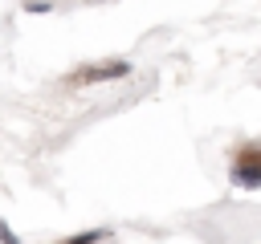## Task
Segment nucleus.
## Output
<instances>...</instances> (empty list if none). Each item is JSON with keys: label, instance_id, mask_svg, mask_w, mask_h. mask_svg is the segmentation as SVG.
I'll return each mask as SVG.
<instances>
[{"label": "nucleus", "instance_id": "nucleus-2", "mask_svg": "<svg viewBox=\"0 0 261 244\" xmlns=\"http://www.w3.org/2000/svg\"><path fill=\"white\" fill-rule=\"evenodd\" d=\"M118 73H126V65H122V61H114V65H90V69L73 73V77H69V85H82V81H102V77H118Z\"/></svg>", "mask_w": 261, "mask_h": 244}, {"label": "nucleus", "instance_id": "nucleus-1", "mask_svg": "<svg viewBox=\"0 0 261 244\" xmlns=\"http://www.w3.org/2000/svg\"><path fill=\"white\" fill-rule=\"evenodd\" d=\"M232 179L241 187H261V146L257 142H245L237 155H232Z\"/></svg>", "mask_w": 261, "mask_h": 244}]
</instances>
